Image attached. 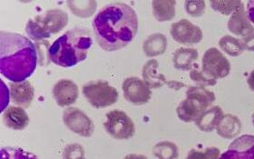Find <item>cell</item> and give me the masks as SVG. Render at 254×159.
I'll use <instances>...</instances> for the list:
<instances>
[{"label":"cell","instance_id":"cell-1","mask_svg":"<svg viewBox=\"0 0 254 159\" xmlns=\"http://www.w3.org/2000/svg\"><path fill=\"white\" fill-rule=\"evenodd\" d=\"M92 27L100 48L114 52L127 47L136 36L137 14L126 3H112L96 14Z\"/></svg>","mask_w":254,"mask_h":159},{"label":"cell","instance_id":"cell-2","mask_svg":"<svg viewBox=\"0 0 254 159\" xmlns=\"http://www.w3.org/2000/svg\"><path fill=\"white\" fill-rule=\"evenodd\" d=\"M37 48L27 37L13 32H0V71L12 82H22L37 69Z\"/></svg>","mask_w":254,"mask_h":159},{"label":"cell","instance_id":"cell-3","mask_svg":"<svg viewBox=\"0 0 254 159\" xmlns=\"http://www.w3.org/2000/svg\"><path fill=\"white\" fill-rule=\"evenodd\" d=\"M92 44L91 32L75 27L54 41L48 48V59L58 67L73 68L86 59Z\"/></svg>","mask_w":254,"mask_h":159},{"label":"cell","instance_id":"cell-4","mask_svg":"<svg viewBox=\"0 0 254 159\" xmlns=\"http://www.w3.org/2000/svg\"><path fill=\"white\" fill-rule=\"evenodd\" d=\"M68 15L62 9H50L45 15L30 19L26 26L27 36L35 41H40L51 35L62 31L68 24Z\"/></svg>","mask_w":254,"mask_h":159},{"label":"cell","instance_id":"cell-5","mask_svg":"<svg viewBox=\"0 0 254 159\" xmlns=\"http://www.w3.org/2000/svg\"><path fill=\"white\" fill-rule=\"evenodd\" d=\"M82 93L91 106L95 108H105L113 106L119 98V92L106 80L91 81L83 85Z\"/></svg>","mask_w":254,"mask_h":159},{"label":"cell","instance_id":"cell-6","mask_svg":"<svg viewBox=\"0 0 254 159\" xmlns=\"http://www.w3.org/2000/svg\"><path fill=\"white\" fill-rule=\"evenodd\" d=\"M104 127L106 133L117 140H127L135 134V126L126 112L115 109L106 114Z\"/></svg>","mask_w":254,"mask_h":159},{"label":"cell","instance_id":"cell-7","mask_svg":"<svg viewBox=\"0 0 254 159\" xmlns=\"http://www.w3.org/2000/svg\"><path fill=\"white\" fill-rule=\"evenodd\" d=\"M201 70L213 80H221L230 74L231 64L218 48H211L201 59Z\"/></svg>","mask_w":254,"mask_h":159},{"label":"cell","instance_id":"cell-8","mask_svg":"<svg viewBox=\"0 0 254 159\" xmlns=\"http://www.w3.org/2000/svg\"><path fill=\"white\" fill-rule=\"evenodd\" d=\"M63 122L71 132L83 138H90L95 132L93 120L78 107L65 108L63 112Z\"/></svg>","mask_w":254,"mask_h":159},{"label":"cell","instance_id":"cell-9","mask_svg":"<svg viewBox=\"0 0 254 159\" xmlns=\"http://www.w3.org/2000/svg\"><path fill=\"white\" fill-rule=\"evenodd\" d=\"M122 90L126 100L134 105L143 106L152 97V90L149 85L138 77H130L123 82Z\"/></svg>","mask_w":254,"mask_h":159},{"label":"cell","instance_id":"cell-10","mask_svg":"<svg viewBox=\"0 0 254 159\" xmlns=\"http://www.w3.org/2000/svg\"><path fill=\"white\" fill-rule=\"evenodd\" d=\"M170 34L175 41L185 46L198 44L201 42L203 37V33L200 27L186 18L173 23Z\"/></svg>","mask_w":254,"mask_h":159},{"label":"cell","instance_id":"cell-11","mask_svg":"<svg viewBox=\"0 0 254 159\" xmlns=\"http://www.w3.org/2000/svg\"><path fill=\"white\" fill-rule=\"evenodd\" d=\"M220 159H254V136L243 135L233 140Z\"/></svg>","mask_w":254,"mask_h":159},{"label":"cell","instance_id":"cell-12","mask_svg":"<svg viewBox=\"0 0 254 159\" xmlns=\"http://www.w3.org/2000/svg\"><path fill=\"white\" fill-rule=\"evenodd\" d=\"M52 95L57 105L61 107L72 106L79 95L78 85L70 80H60L53 86Z\"/></svg>","mask_w":254,"mask_h":159},{"label":"cell","instance_id":"cell-13","mask_svg":"<svg viewBox=\"0 0 254 159\" xmlns=\"http://www.w3.org/2000/svg\"><path fill=\"white\" fill-rule=\"evenodd\" d=\"M228 29L235 36L246 37L254 31V25L250 20L244 5L235 11L228 21Z\"/></svg>","mask_w":254,"mask_h":159},{"label":"cell","instance_id":"cell-14","mask_svg":"<svg viewBox=\"0 0 254 159\" xmlns=\"http://www.w3.org/2000/svg\"><path fill=\"white\" fill-rule=\"evenodd\" d=\"M11 101L23 108L31 106L35 96V89L27 80L22 82H11L9 84Z\"/></svg>","mask_w":254,"mask_h":159},{"label":"cell","instance_id":"cell-15","mask_svg":"<svg viewBox=\"0 0 254 159\" xmlns=\"http://www.w3.org/2000/svg\"><path fill=\"white\" fill-rule=\"evenodd\" d=\"M3 123L12 130H23L29 124V117L26 110L20 106H10L3 112Z\"/></svg>","mask_w":254,"mask_h":159},{"label":"cell","instance_id":"cell-16","mask_svg":"<svg viewBox=\"0 0 254 159\" xmlns=\"http://www.w3.org/2000/svg\"><path fill=\"white\" fill-rule=\"evenodd\" d=\"M207 107L199 101L186 97L180 102L176 108L178 118L186 123L195 122L196 119L201 116V113L206 110Z\"/></svg>","mask_w":254,"mask_h":159},{"label":"cell","instance_id":"cell-17","mask_svg":"<svg viewBox=\"0 0 254 159\" xmlns=\"http://www.w3.org/2000/svg\"><path fill=\"white\" fill-rule=\"evenodd\" d=\"M142 76L143 81L153 89L162 87L168 81L164 75L159 72V62L156 59H150L143 65Z\"/></svg>","mask_w":254,"mask_h":159},{"label":"cell","instance_id":"cell-18","mask_svg":"<svg viewBox=\"0 0 254 159\" xmlns=\"http://www.w3.org/2000/svg\"><path fill=\"white\" fill-rule=\"evenodd\" d=\"M215 129L221 138L233 139L241 132L242 122L235 115L226 114L221 117Z\"/></svg>","mask_w":254,"mask_h":159},{"label":"cell","instance_id":"cell-19","mask_svg":"<svg viewBox=\"0 0 254 159\" xmlns=\"http://www.w3.org/2000/svg\"><path fill=\"white\" fill-rule=\"evenodd\" d=\"M223 116L222 109L218 106H210L196 119L195 125L202 132H212Z\"/></svg>","mask_w":254,"mask_h":159},{"label":"cell","instance_id":"cell-20","mask_svg":"<svg viewBox=\"0 0 254 159\" xmlns=\"http://www.w3.org/2000/svg\"><path fill=\"white\" fill-rule=\"evenodd\" d=\"M199 57L195 48H180L175 50L173 55V64L175 69L183 71L191 70Z\"/></svg>","mask_w":254,"mask_h":159},{"label":"cell","instance_id":"cell-21","mask_svg":"<svg viewBox=\"0 0 254 159\" xmlns=\"http://www.w3.org/2000/svg\"><path fill=\"white\" fill-rule=\"evenodd\" d=\"M167 47L168 40L164 34L154 33L143 42V51L147 58H155L163 55Z\"/></svg>","mask_w":254,"mask_h":159},{"label":"cell","instance_id":"cell-22","mask_svg":"<svg viewBox=\"0 0 254 159\" xmlns=\"http://www.w3.org/2000/svg\"><path fill=\"white\" fill-rule=\"evenodd\" d=\"M175 5L176 1L174 0H154L152 2L154 18L159 22L171 21L175 17Z\"/></svg>","mask_w":254,"mask_h":159},{"label":"cell","instance_id":"cell-23","mask_svg":"<svg viewBox=\"0 0 254 159\" xmlns=\"http://www.w3.org/2000/svg\"><path fill=\"white\" fill-rule=\"evenodd\" d=\"M186 95V97L193 98L199 101L207 108L212 106V103L216 99L215 94L212 91L207 89L204 86H199V85L188 86Z\"/></svg>","mask_w":254,"mask_h":159},{"label":"cell","instance_id":"cell-24","mask_svg":"<svg viewBox=\"0 0 254 159\" xmlns=\"http://www.w3.org/2000/svg\"><path fill=\"white\" fill-rule=\"evenodd\" d=\"M70 10L74 15L79 17H90L97 6L96 1H68L67 2Z\"/></svg>","mask_w":254,"mask_h":159},{"label":"cell","instance_id":"cell-25","mask_svg":"<svg viewBox=\"0 0 254 159\" xmlns=\"http://www.w3.org/2000/svg\"><path fill=\"white\" fill-rule=\"evenodd\" d=\"M153 153L158 159H176L178 158L179 150L174 142L161 141L154 146Z\"/></svg>","mask_w":254,"mask_h":159},{"label":"cell","instance_id":"cell-26","mask_svg":"<svg viewBox=\"0 0 254 159\" xmlns=\"http://www.w3.org/2000/svg\"><path fill=\"white\" fill-rule=\"evenodd\" d=\"M219 46L225 53L231 57H239L244 53V48L242 41L232 37V36H224L219 41Z\"/></svg>","mask_w":254,"mask_h":159},{"label":"cell","instance_id":"cell-27","mask_svg":"<svg viewBox=\"0 0 254 159\" xmlns=\"http://www.w3.org/2000/svg\"><path fill=\"white\" fill-rule=\"evenodd\" d=\"M210 5L213 10L217 11L222 15H233L244 3L242 1H210Z\"/></svg>","mask_w":254,"mask_h":159},{"label":"cell","instance_id":"cell-28","mask_svg":"<svg viewBox=\"0 0 254 159\" xmlns=\"http://www.w3.org/2000/svg\"><path fill=\"white\" fill-rule=\"evenodd\" d=\"M1 159H38L37 156L29 151L19 149L5 147L1 149Z\"/></svg>","mask_w":254,"mask_h":159},{"label":"cell","instance_id":"cell-29","mask_svg":"<svg viewBox=\"0 0 254 159\" xmlns=\"http://www.w3.org/2000/svg\"><path fill=\"white\" fill-rule=\"evenodd\" d=\"M221 151L214 147H210L206 149H190L186 156V159H220Z\"/></svg>","mask_w":254,"mask_h":159},{"label":"cell","instance_id":"cell-30","mask_svg":"<svg viewBox=\"0 0 254 159\" xmlns=\"http://www.w3.org/2000/svg\"><path fill=\"white\" fill-rule=\"evenodd\" d=\"M190 79L196 85L204 87L215 85L217 83V80H213L211 77L207 76L201 69H199L197 64L196 66H193V68L190 70Z\"/></svg>","mask_w":254,"mask_h":159},{"label":"cell","instance_id":"cell-31","mask_svg":"<svg viewBox=\"0 0 254 159\" xmlns=\"http://www.w3.org/2000/svg\"><path fill=\"white\" fill-rule=\"evenodd\" d=\"M85 149L78 143L68 144L63 150V159H85Z\"/></svg>","mask_w":254,"mask_h":159},{"label":"cell","instance_id":"cell-32","mask_svg":"<svg viewBox=\"0 0 254 159\" xmlns=\"http://www.w3.org/2000/svg\"><path fill=\"white\" fill-rule=\"evenodd\" d=\"M206 4L204 1H186L185 8L186 13L192 17L201 16L205 12Z\"/></svg>","mask_w":254,"mask_h":159},{"label":"cell","instance_id":"cell-33","mask_svg":"<svg viewBox=\"0 0 254 159\" xmlns=\"http://www.w3.org/2000/svg\"><path fill=\"white\" fill-rule=\"evenodd\" d=\"M243 43L244 50H248L250 52H254V31L253 34L246 37H243L241 39Z\"/></svg>","mask_w":254,"mask_h":159},{"label":"cell","instance_id":"cell-34","mask_svg":"<svg viewBox=\"0 0 254 159\" xmlns=\"http://www.w3.org/2000/svg\"><path fill=\"white\" fill-rule=\"evenodd\" d=\"M247 13H248V16H249L250 20L252 22V24L254 25V0H251L248 2Z\"/></svg>","mask_w":254,"mask_h":159},{"label":"cell","instance_id":"cell-35","mask_svg":"<svg viewBox=\"0 0 254 159\" xmlns=\"http://www.w3.org/2000/svg\"><path fill=\"white\" fill-rule=\"evenodd\" d=\"M166 85L169 86L170 88L174 89V90H179L181 88H183L185 86V84L178 82V81H174V80H171V81H167Z\"/></svg>","mask_w":254,"mask_h":159},{"label":"cell","instance_id":"cell-36","mask_svg":"<svg viewBox=\"0 0 254 159\" xmlns=\"http://www.w3.org/2000/svg\"><path fill=\"white\" fill-rule=\"evenodd\" d=\"M124 159H148L146 156L140 154H129L126 156Z\"/></svg>","mask_w":254,"mask_h":159},{"label":"cell","instance_id":"cell-37","mask_svg":"<svg viewBox=\"0 0 254 159\" xmlns=\"http://www.w3.org/2000/svg\"><path fill=\"white\" fill-rule=\"evenodd\" d=\"M247 83H248V85H249L251 90H253L254 92V70L251 72L249 78L247 80Z\"/></svg>","mask_w":254,"mask_h":159},{"label":"cell","instance_id":"cell-38","mask_svg":"<svg viewBox=\"0 0 254 159\" xmlns=\"http://www.w3.org/2000/svg\"><path fill=\"white\" fill-rule=\"evenodd\" d=\"M252 122H253V125H254V113L253 114V116H252Z\"/></svg>","mask_w":254,"mask_h":159}]
</instances>
